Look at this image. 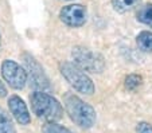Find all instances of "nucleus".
Instances as JSON below:
<instances>
[{
  "mask_svg": "<svg viewBox=\"0 0 152 133\" xmlns=\"http://www.w3.org/2000/svg\"><path fill=\"white\" fill-rule=\"evenodd\" d=\"M0 133H16L10 114L0 106Z\"/></svg>",
  "mask_w": 152,
  "mask_h": 133,
  "instance_id": "9d476101",
  "label": "nucleus"
},
{
  "mask_svg": "<svg viewBox=\"0 0 152 133\" xmlns=\"http://www.w3.org/2000/svg\"><path fill=\"white\" fill-rule=\"evenodd\" d=\"M1 77L15 90H22L26 86V70L15 61H11V59L3 61V63H1Z\"/></svg>",
  "mask_w": 152,
  "mask_h": 133,
  "instance_id": "39448f33",
  "label": "nucleus"
},
{
  "mask_svg": "<svg viewBox=\"0 0 152 133\" xmlns=\"http://www.w3.org/2000/svg\"><path fill=\"white\" fill-rule=\"evenodd\" d=\"M136 133H152V125L145 121L139 122L136 126Z\"/></svg>",
  "mask_w": 152,
  "mask_h": 133,
  "instance_id": "2eb2a0df",
  "label": "nucleus"
},
{
  "mask_svg": "<svg viewBox=\"0 0 152 133\" xmlns=\"http://www.w3.org/2000/svg\"><path fill=\"white\" fill-rule=\"evenodd\" d=\"M72 57L74 65H77L83 71L89 73H102L105 69V61L97 52H93L92 50L85 47L77 46L73 49Z\"/></svg>",
  "mask_w": 152,
  "mask_h": 133,
  "instance_id": "20e7f679",
  "label": "nucleus"
},
{
  "mask_svg": "<svg viewBox=\"0 0 152 133\" xmlns=\"http://www.w3.org/2000/svg\"><path fill=\"white\" fill-rule=\"evenodd\" d=\"M30 104L35 116L46 122H57L63 117V109L59 101L43 90L31 93Z\"/></svg>",
  "mask_w": 152,
  "mask_h": 133,
  "instance_id": "f257e3e1",
  "label": "nucleus"
},
{
  "mask_svg": "<svg viewBox=\"0 0 152 133\" xmlns=\"http://www.w3.org/2000/svg\"><path fill=\"white\" fill-rule=\"evenodd\" d=\"M24 61V67L27 74V79H30V84L37 89H47L50 86L49 85V78L46 77L45 71H43L42 66L37 62V59L31 55L26 54L23 57Z\"/></svg>",
  "mask_w": 152,
  "mask_h": 133,
  "instance_id": "423d86ee",
  "label": "nucleus"
},
{
  "mask_svg": "<svg viewBox=\"0 0 152 133\" xmlns=\"http://www.w3.org/2000/svg\"><path fill=\"white\" fill-rule=\"evenodd\" d=\"M0 47H1V36H0Z\"/></svg>",
  "mask_w": 152,
  "mask_h": 133,
  "instance_id": "f3484780",
  "label": "nucleus"
},
{
  "mask_svg": "<svg viewBox=\"0 0 152 133\" xmlns=\"http://www.w3.org/2000/svg\"><path fill=\"white\" fill-rule=\"evenodd\" d=\"M143 82V78L137 74H131L125 78V87L128 90H136Z\"/></svg>",
  "mask_w": 152,
  "mask_h": 133,
  "instance_id": "4468645a",
  "label": "nucleus"
},
{
  "mask_svg": "<svg viewBox=\"0 0 152 133\" xmlns=\"http://www.w3.org/2000/svg\"><path fill=\"white\" fill-rule=\"evenodd\" d=\"M137 20L152 28V4H145L137 11Z\"/></svg>",
  "mask_w": 152,
  "mask_h": 133,
  "instance_id": "9b49d317",
  "label": "nucleus"
},
{
  "mask_svg": "<svg viewBox=\"0 0 152 133\" xmlns=\"http://www.w3.org/2000/svg\"><path fill=\"white\" fill-rule=\"evenodd\" d=\"M61 74L63 75V78L66 79L77 92L86 94V96H92L94 93V84L90 79V77L83 71L82 69L74 63L70 62H63L61 63Z\"/></svg>",
  "mask_w": 152,
  "mask_h": 133,
  "instance_id": "7ed1b4c3",
  "label": "nucleus"
},
{
  "mask_svg": "<svg viewBox=\"0 0 152 133\" xmlns=\"http://www.w3.org/2000/svg\"><path fill=\"white\" fill-rule=\"evenodd\" d=\"M61 22L70 27H81L88 20V11L82 4H69L59 11Z\"/></svg>",
  "mask_w": 152,
  "mask_h": 133,
  "instance_id": "0eeeda50",
  "label": "nucleus"
},
{
  "mask_svg": "<svg viewBox=\"0 0 152 133\" xmlns=\"http://www.w3.org/2000/svg\"><path fill=\"white\" fill-rule=\"evenodd\" d=\"M6 96H7V87L4 85V82L0 79V98H3Z\"/></svg>",
  "mask_w": 152,
  "mask_h": 133,
  "instance_id": "dca6fc26",
  "label": "nucleus"
},
{
  "mask_svg": "<svg viewBox=\"0 0 152 133\" xmlns=\"http://www.w3.org/2000/svg\"><path fill=\"white\" fill-rule=\"evenodd\" d=\"M137 47L144 52H152V32L141 31L136 38Z\"/></svg>",
  "mask_w": 152,
  "mask_h": 133,
  "instance_id": "1a4fd4ad",
  "label": "nucleus"
},
{
  "mask_svg": "<svg viewBox=\"0 0 152 133\" xmlns=\"http://www.w3.org/2000/svg\"><path fill=\"white\" fill-rule=\"evenodd\" d=\"M42 132L43 133H73L72 130L57 124V122H46L42 128Z\"/></svg>",
  "mask_w": 152,
  "mask_h": 133,
  "instance_id": "ddd939ff",
  "label": "nucleus"
},
{
  "mask_svg": "<svg viewBox=\"0 0 152 133\" xmlns=\"http://www.w3.org/2000/svg\"><path fill=\"white\" fill-rule=\"evenodd\" d=\"M139 3H140V0H112L115 9L117 12H120V14H124V12L132 9Z\"/></svg>",
  "mask_w": 152,
  "mask_h": 133,
  "instance_id": "f8f14e48",
  "label": "nucleus"
},
{
  "mask_svg": "<svg viewBox=\"0 0 152 133\" xmlns=\"http://www.w3.org/2000/svg\"><path fill=\"white\" fill-rule=\"evenodd\" d=\"M8 108L12 116L20 125H28L31 122V116L27 109V105L19 96H11L8 98Z\"/></svg>",
  "mask_w": 152,
  "mask_h": 133,
  "instance_id": "6e6552de",
  "label": "nucleus"
},
{
  "mask_svg": "<svg viewBox=\"0 0 152 133\" xmlns=\"http://www.w3.org/2000/svg\"><path fill=\"white\" fill-rule=\"evenodd\" d=\"M65 108L70 120L80 128L89 129L96 124L97 114L92 105L82 101L80 97L74 94H67L65 98Z\"/></svg>",
  "mask_w": 152,
  "mask_h": 133,
  "instance_id": "f03ea898",
  "label": "nucleus"
}]
</instances>
